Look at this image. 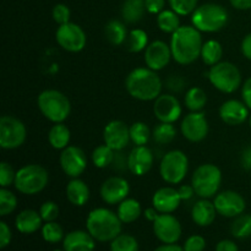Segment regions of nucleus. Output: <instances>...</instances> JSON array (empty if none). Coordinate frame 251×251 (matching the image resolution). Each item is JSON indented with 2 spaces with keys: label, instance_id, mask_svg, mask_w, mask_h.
Wrapping results in <instances>:
<instances>
[{
  "label": "nucleus",
  "instance_id": "nucleus-11",
  "mask_svg": "<svg viewBox=\"0 0 251 251\" xmlns=\"http://www.w3.org/2000/svg\"><path fill=\"white\" fill-rule=\"evenodd\" d=\"M56 43L66 51L78 53L86 47V33L82 27L74 22L60 25L55 32Z\"/></svg>",
  "mask_w": 251,
  "mask_h": 251
},
{
  "label": "nucleus",
  "instance_id": "nucleus-47",
  "mask_svg": "<svg viewBox=\"0 0 251 251\" xmlns=\"http://www.w3.org/2000/svg\"><path fill=\"white\" fill-rule=\"evenodd\" d=\"M112 167L114 171L118 172H124L129 171V167H127V156H125V153L123 151H115L114 159L112 162Z\"/></svg>",
  "mask_w": 251,
  "mask_h": 251
},
{
  "label": "nucleus",
  "instance_id": "nucleus-58",
  "mask_svg": "<svg viewBox=\"0 0 251 251\" xmlns=\"http://www.w3.org/2000/svg\"><path fill=\"white\" fill-rule=\"evenodd\" d=\"M153 251H184V249L176 243V244H163Z\"/></svg>",
  "mask_w": 251,
  "mask_h": 251
},
{
  "label": "nucleus",
  "instance_id": "nucleus-60",
  "mask_svg": "<svg viewBox=\"0 0 251 251\" xmlns=\"http://www.w3.org/2000/svg\"><path fill=\"white\" fill-rule=\"evenodd\" d=\"M54 251H65V250H64V249H63V250H54Z\"/></svg>",
  "mask_w": 251,
  "mask_h": 251
},
{
  "label": "nucleus",
  "instance_id": "nucleus-21",
  "mask_svg": "<svg viewBox=\"0 0 251 251\" xmlns=\"http://www.w3.org/2000/svg\"><path fill=\"white\" fill-rule=\"evenodd\" d=\"M249 108L244 102L238 100H228L220 107V118L230 126H238L249 119Z\"/></svg>",
  "mask_w": 251,
  "mask_h": 251
},
{
  "label": "nucleus",
  "instance_id": "nucleus-54",
  "mask_svg": "<svg viewBox=\"0 0 251 251\" xmlns=\"http://www.w3.org/2000/svg\"><path fill=\"white\" fill-rule=\"evenodd\" d=\"M179 191V195H180V199L181 201H188L190 200L191 198H193L194 195H195V190H194L193 185H181L180 188L178 189Z\"/></svg>",
  "mask_w": 251,
  "mask_h": 251
},
{
  "label": "nucleus",
  "instance_id": "nucleus-10",
  "mask_svg": "<svg viewBox=\"0 0 251 251\" xmlns=\"http://www.w3.org/2000/svg\"><path fill=\"white\" fill-rule=\"evenodd\" d=\"M27 130L24 123L12 115L0 118V147L4 150H16L25 144Z\"/></svg>",
  "mask_w": 251,
  "mask_h": 251
},
{
  "label": "nucleus",
  "instance_id": "nucleus-13",
  "mask_svg": "<svg viewBox=\"0 0 251 251\" xmlns=\"http://www.w3.org/2000/svg\"><path fill=\"white\" fill-rule=\"evenodd\" d=\"M59 163L64 173L70 178H78L87 168V156L77 146H70L61 151Z\"/></svg>",
  "mask_w": 251,
  "mask_h": 251
},
{
  "label": "nucleus",
  "instance_id": "nucleus-22",
  "mask_svg": "<svg viewBox=\"0 0 251 251\" xmlns=\"http://www.w3.org/2000/svg\"><path fill=\"white\" fill-rule=\"evenodd\" d=\"M181 199L179 191L171 186L158 189L152 196V206L159 213H173L180 206Z\"/></svg>",
  "mask_w": 251,
  "mask_h": 251
},
{
  "label": "nucleus",
  "instance_id": "nucleus-59",
  "mask_svg": "<svg viewBox=\"0 0 251 251\" xmlns=\"http://www.w3.org/2000/svg\"><path fill=\"white\" fill-rule=\"evenodd\" d=\"M249 126H250V129H251V114L249 115Z\"/></svg>",
  "mask_w": 251,
  "mask_h": 251
},
{
  "label": "nucleus",
  "instance_id": "nucleus-9",
  "mask_svg": "<svg viewBox=\"0 0 251 251\" xmlns=\"http://www.w3.org/2000/svg\"><path fill=\"white\" fill-rule=\"evenodd\" d=\"M189 171L188 156L180 150L167 152L159 164V174L166 183L171 185L180 184Z\"/></svg>",
  "mask_w": 251,
  "mask_h": 251
},
{
  "label": "nucleus",
  "instance_id": "nucleus-16",
  "mask_svg": "<svg viewBox=\"0 0 251 251\" xmlns=\"http://www.w3.org/2000/svg\"><path fill=\"white\" fill-rule=\"evenodd\" d=\"M153 113L154 117L161 123L174 124L180 118L183 108H181L180 102L176 96L164 93V95L158 96L154 100Z\"/></svg>",
  "mask_w": 251,
  "mask_h": 251
},
{
  "label": "nucleus",
  "instance_id": "nucleus-1",
  "mask_svg": "<svg viewBox=\"0 0 251 251\" xmlns=\"http://www.w3.org/2000/svg\"><path fill=\"white\" fill-rule=\"evenodd\" d=\"M202 46L201 32L194 26H180L172 34V55L179 65H190L198 60Z\"/></svg>",
  "mask_w": 251,
  "mask_h": 251
},
{
  "label": "nucleus",
  "instance_id": "nucleus-19",
  "mask_svg": "<svg viewBox=\"0 0 251 251\" xmlns=\"http://www.w3.org/2000/svg\"><path fill=\"white\" fill-rule=\"evenodd\" d=\"M144 58L147 68L154 71L163 70L171 59H173L171 44H167L163 41H153L145 49Z\"/></svg>",
  "mask_w": 251,
  "mask_h": 251
},
{
  "label": "nucleus",
  "instance_id": "nucleus-40",
  "mask_svg": "<svg viewBox=\"0 0 251 251\" xmlns=\"http://www.w3.org/2000/svg\"><path fill=\"white\" fill-rule=\"evenodd\" d=\"M110 251H139V243L132 235L119 234L110 242Z\"/></svg>",
  "mask_w": 251,
  "mask_h": 251
},
{
  "label": "nucleus",
  "instance_id": "nucleus-46",
  "mask_svg": "<svg viewBox=\"0 0 251 251\" xmlns=\"http://www.w3.org/2000/svg\"><path fill=\"white\" fill-rule=\"evenodd\" d=\"M206 248V240L202 235H190L184 243V251H203Z\"/></svg>",
  "mask_w": 251,
  "mask_h": 251
},
{
  "label": "nucleus",
  "instance_id": "nucleus-26",
  "mask_svg": "<svg viewBox=\"0 0 251 251\" xmlns=\"http://www.w3.org/2000/svg\"><path fill=\"white\" fill-rule=\"evenodd\" d=\"M66 198L74 206H85L90 200V188L80 178H73L66 185Z\"/></svg>",
  "mask_w": 251,
  "mask_h": 251
},
{
  "label": "nucleus",
  "instance_id": "nucleus-33",
  "mask_svg": "<svg viewBox=\"0 0 251 251\" xmlns=\"http://www.w3.org/2000/svg\"><path fill=\"white\" fill-rule=\"evenodd\" d=\"M157 25L162 32L173 34L180 27V19L174 10H163L157 15Z\"/></svg>",
  "mask_w": 251,
  "mask_h": 251
},
{
  "label": "nucleus",
  "instance_id": "nucleus-44",
  "mask_svg": "<svg viewBox=\"0 0 251 251\" xmlns=\"http://www.w3.org/2000/svg\"><path fill=\"white\" fill-rule=\"evenodd\" d=\"M15 178H16V172L14 171V168L7 162H1L0 163V186L9 188L10 185H14Z\"/></svg>",
  "mask_w": 251,
  "mask_h": 251
},
{
  "label": "nucleus",
  "instance_id": "nucleus-23",
  "mask_svg": "<svg viewBox=\"0 0 251 251\" xmlns=\"http://www.w3.org/2000/svg\"><path fill=\"white\" fill-rule=\"evenodd\" d=\"M97 240L88 230H73L64 237L63 249L65 251H93Z\"/></svg>",
  "mask_w": 251,
  "mask_h": 251
},
{
  "label": "nucleus",
  "instance_id": "nucleus-49",
  "mask_svg": "<svg viewBox=\"0 0 251 251\" xmlns=\"http://www.w3.org/2000/svg\"><path fill=\"white\" fill-rule=\"evenodd\" d=\"M12 233L6 222H0V249H5L11 243Z\"/></svg>",
  "mask_w": 251,
  "mask_h": 251
},
{
  "label": "nucleus",
  "instance_id": "nucleus-32",
  "mask_svg": "<svg viewBox=\"0 0 251 251\" xmlns=\"http://www.w3.org/2000/svg\"><path fill=\"white\" fill-rule=\"evenodd\" d=\"M184 103L190 112H201L207 103V95L201 87H190L186 91Z\"/></svg>",
  "mask_w": 251,
  "mask_h": 251
},
{
  "label": "nucleus",
  "instance_id": "nucleus-27",
  "mask_svg": "<svg viewBox=\"0 0 251 251\" xmlns=\"http://www.w3.org/2000/svg\"><path fill=\"white\" fill-rule=\"evenodd\" d=\"M117 213L123 223L129 225V223H134L135 221L139 220L140 216L144 212H142L141 203L139 201L131 198H126L118 205Z\"/></svg>",
  "mask_w": 251,
  "mask_h": 251
},
{
  "label": "nucleus",
  "instance_id": "nucleus-48",
  "mask_svg": "<svg viewBox=\"0 0 251 251\" xmlns=\"http://www.w3.org/2000/svg\"><path fill=\"white\" fill-rule=\"evenodd\" d=\"M167 83V87L174 93H179L185 88V80H184L181 76L179 75H172L169 76L168 80L166 81Z\"/></svg>",
  "mask_w": 251,
  "mask_h": 251
},
{
  "label": "nucleus",
  "instance_id": "nucleus-30",
  "mask_svg": "<svg viewBox=\"0 0 251 251\" xmlns=\"http://www.w3.org/2000/svg\"><path fill=\"white\" fill-rule=\"evenodd\" d=\"M145 0H125L122 6V16L126 24H136L145 14Z\"/></svg>",
  "mask_w": 251,
  "mask_h": 251
},
{
  "label": "nucleus",
  "instance_id": "nucleus-5",
  "mask_svg": "<svg viewBox=\"0 0 251 251\" xmlns=\"http://www.w3.org/2000/svg\"><path fill=\"white\" fill-rule=\"evenodd\" d=\"M191 22L200 32L213 33L221 31L227 25L228 12L222 5L207 2L196 7L191 14Z\"/></svg>",
  "mask_w": 251,
  "mask_h": 251
},
{
  "label": "nucleus",
  "instance_id": "nucleus-57",
  "mask_svg": "<svg viewBox=\"0 0 251 251\" xmlns=\"http://www.w3.org/2000/svg\"><path fill=\"white\" fill-rule=\"evenodd\" d=\"M159 215H161V213H159L158 211H157L156 208L153 207V206H152V207H150V208H146V210L144 211L145 218H146L147 221H150V222H152V223H153L154 221L158 218Z\"/></svg>",
  "mask_w": 251,
  "mask_h": 251
},
{
  "label": "nucleus",
  "instance_id": "nucleus-51",
  "mask_svg": "<svg viewBox=\"0 0 251 251\" xmlns=\"http://www.w3.org/2000/svg\"><path fill=\"white\" fill-rule=\"evenodd\" d=\"M242 97L243 102L248 105V108L251 109V76L245 80V82L242 86Z\"/></svg>",
  "mask_w": 251,
  "mask_h": 251
},
{
  "label": "nucleus",
  "instance_id": "nucleus-55",
  "mask_svg": "<svg viewBox=\"0 0 251 251\" xmlns=\"http://www.w3.org/2000/svg\"><path fill=\"white\" fill-rule=\"evenodd\" d=\"M240 49H242L243 55L247 59H249V60H251V33L247 34V36L244 37V39L242 41Z\"/></svg>",
  "mask_w": 251,
  "mask_h": 251
},
{
  "label": "nucleus",
  "instance_id": "nucleus-35",
  "mask_svg": "<svg viewBox=\"0 0 251 251\" xmlns=\"http://www.w3.org/2000/svg\"><path fill=\"white\" fill-rule=\"evenodd\" d=\"M114 154L115 151L110 149L109 146H107L105 144L100 145V146H97L93 150L91 159H92V163L95 164V167L103 169L112 166V162L113 159H114Z\"/></svg>",
  "mask_w": 251,
  "mask_h": 251
},
{
  "label": "nucleus",
  "instance_id": "nucleus-29",
  "mask_svg": "<svg viewBox=\"0 0 251 251\" xmlns=\"http://www.w3.org/2000/svg\"><path fill=\"white\" fill-rule=\"evenodd\" d=\"M104 34L109 43H112L113 46H120L125 41H127V37H129L126 26L124 22L119 21V20H110L105 25Z\"/></svg>",
  "mask_w": 251,
  "mask_h": 251
},
{
  "label": "nucleus",
  "instance_id": "nucleus-56",
  "mask_svg": "<svg viewBox=\"0 0 251 251\" xmlns=\"http://www.w3.org/2000/svg\"><path fill=\"white\" fill-rule=\"evenodd\" d=\"M230 5L238 10L251 9V0H229Z\"/></svg>",
  "mask_w": 251,
  "mask_h": 251
},
{
  "label": "nucleus",
  "instance_id": "nucleus-38",
  "mask_svg": "<svg viewBox=\"0 0 251 251\" xmlns=\"http://www.w3.org/2000/svg\"><path fill=\"white\" fill-rule=\"evenodd\" d=\"M151 135V130L146 123L136 122L130 125V140L135 146H146Z\"/></svg>",
  "mask_w": 251,
  "mask_h": 251
},
{
  "label": "nucleus",
  "instance_id": "nucleus-8",
  "mask_svg": "<svg viewBox=\"0 0 251 251\" xmlns=\"http://www.w3.org/2000/svg\"><path fill=\"white\" fill-rule=\"evenodd\" d=\"M222 183V172L216 164L205 163L199 166L191 176V185L196 195L210 199L218 193Z\"/></svg>",
  "mask_w": 251,
  "mask_h": 251
},
{
  "label": "nucleus",
  "instance_id": "nucleus-3",
  "mask_svg": "<svg viewBox=\"0 0 251 251\" xmlns=\"http://www.w3.org/2000/svg\"><path fill=\"white\" fill-rule=\"evenodd\" d=\"M122 225L118 213L105 207H98L91 211L86 220L88 233L97 242L107 243L122 234Z\"/></svg>",
  "mask_w": 251,
  "mask_h": 251
},
{
  "label": "nucleus",
  "instance_id": "nucleus-12",
  "mask_svg": "<svg viewBox=\"0 0 251 251\" xmlns=\"http://www.w3.org/2000/svg\"><path fill=\"white\" fill-rule=\"evenodd\" d=\"M215 207L218 215L226 218H235L244 213L247 208L245 199L234 190H226L216 195Z\"/></svg>",
  "mask_w": 251,
  "mask_h": 251
},
{
  "label": "nucleus",
  "instance_id": "nucleus-53",
  "mask_svg": "<svg viewBox=\"0 0 251 251\" xmlns=\"http://www.w3.org/2000/svg\"><path fill=\"white\" fill-rule=\"evenodd\" d=\"M216 251H239V248L233 240L223 239L216 245Z\"/></svg>",
  "mask_w": 251,
  "mask_h": 251
},
{
  "label": "nucleus",
  "instance_id": "nucleus-2",
  "mask_svg": "<svg viewBox=\"0 0 251 251\" xmlns=\"http://www.w3.org/2000/svg\"><path fill=\"white\" fill-rule=\"evenodd\" d=\"M125 87L132 98L149 102L162 95L163 83L157 75V71L150 68H136L127 75Z\"/></svg>",
  "mask_w": 251,
  "mask_h": 251
},
{
  "label": "nucleus",
  "instance_id": "nucleus-14",
  "mask_svg": "<svg viewBox=\"0 0 251 251\" xmlns=\"http://www.w3.org/2000/svg\"><path fill=\"white\" fill-rule=\"evenodd\" d=\"M152 225L154 235L163 244H176L181 238V225L172 213H161Z\"/></svg>",
  "mask_w": 251,
  "mask_h": 251
},
{
  "label": "nucleus",
  "instance_id": "nucleus-4",
  "mask_svg": "<svg viewBox=\"0 0 251 251\" xmlns=\"http://www.w3.org/2000/svg\"><path fill=\"white\" fill-rule=\"evenodd\" d=\"M37 105L49 122L63 123L71 113V103L63 92L58 90H44L37 98Z\"/></svg>",
  "mask_w": 251,
  "mask_h": 251
},
{
  "label": "nucleus",
  "instance_id": "nucleus-43",
  "mask_svg": "<svg viewBox=\"0 0 251 251\" xmlns=\"http://www.w3.org/2000/svg\"><path fill=\"white\" fill-rule=\"evenodd\" d=\"M39 213L43 222H53V221H56V218L60 215V208L54 201H46L42 203Z\"/></svg>",
  "mask_w": 251,
  "mask_h": 251
},
{
  "label": "nucleus",
  "instance_id": "nucleus-24",
  "mask_svg": "<svg viewBox=\"0 0 251 251\" xmlns=\"http://www.w3.org/2000/svg\"><path fill=\"white\" fill-rule=\"evenodd\" d=\"M216 211L215 203L211 202L208 199H201L198 202L194 203L191 208V218L194 223L199 227H208L212 225L216 220Z\"/></svg>",
  "mask_w": 251,
  "mask_h": 251
},
{
  "label": "nucleus",
  "instance_id": "nucleus-52",
  "mask_svg": "<svg viewBox=\"0 0 251 251\" xmlns=\"http://www.w3.org/2000/svg\"><path fill=\"white\" fill-rule=\"evenodd\" d=\"M240 164L245 171L251 172V145L245 147L240 153Z\"/></svg>",
  "mask_w": 251,
  "mask_h": 251
},
{
  "label": "nucleus",
  "instance_id": "nucleus-42",
  "mask_svg": "<svg viewBox=\"0 0 251 251\" xmlns=\"http://www.w3.org/2000/svg\"><path fill=\"white\" fill-rule=\"evenodd\" d=\"M172 10L179 16H186L193 14L198 7V0H168Z\"/></svg>",
  "mask_w": 251,
  "mask_h": 251
},
{
  "label": "nucleus",
  "instance_id": "nucleus-25",
  "mask_svg": "<svg viewBox=\"0 0 251 251\" xmlns=\"http://www.w3.org/2000/svg\"><path fill=\"white\" fill-rule=\"evenodd\" d=\"M42 223L43 220L41 213L29 208L21 211L15 218V227L22 234H33L37 230L42 229Z\"/></svg>",
  "mask_w": 251,
  "mask_h": 251
},
{
  "label": "nucleus",
  "instance_id": "nucleus-7",
  "mask_svg": "<svg viewBox=\"0 0 251 251\" xmlns=\"http://www.w3.org/2000/svg\"><path fill=\"white\" fill-rule=\"evenodd\" d=\"M207 77L216 90L227 95L235 92L242 86V73L230 61H220L211 66Z\"/></svg>",
  "mask_w": 251,
  "mask_h": 251
},
{
  "label": "nucleus",
  "instance_id": "nucleus-15",
  "mask_svg": "<svg viewBox=\"0 0 251 251\" xmlns=\"http://www.w3.org/2000/svg\"><path fill=\"white\" fill-rule=\"evenodd\" d=\"M208 122L202 112H190L180 124L181 135L190 142H201L208 135Z\"/></svg>",
  "mask_w": 251,
  "mask_h": 251
},
{
  "label": "nucleus",
  "instance_id": "nucleus-34",
  "mask_svg": "<svg viewBox=\"0 0 251 251\" xmlns=\"http://www.w3.org/2000/svg\"><path fill=\"white\" fill-rule=\"evenodd\" d=\"M230 233L237 239H247L251 237V215L242 213L235 217L230 225Z\"/></svg>",
  "mask_w": 251,
  "mask_h": 251
},
{
  "label": "nucleus",
  "instance_id": "nucleus-37",
  "mask_svg": "<svg viewBox=\"0 0 251 251\" xmlns=\"http://www.w3.org/2000/svg\"><path fill=\"white\" fill-rule=\"evenodd\" d=\"M149 46V34L141 28H134L129 32L127 48L131 53H140Z\"/></svg>",
  "mask_w": 251,
  "mask_h": 251
},
{
  "label": "nucleus",
  "instance_id": "nucleus-45",
  "mask_svg": "<svg viewBox=\"0 0 251 251\" xmlns=\"http://www.w3.org/2000/svg\"><path fill=\"white\" fill-rule=\"evenodd\" d=\"M51 15H53L54 21H55L59 26H60V25L70 22L71 11H70V9H69L68 5H65V4H56L55 6L53 7Z\"/></svg>",
  "mask_w": 251,
  "mask_h": 251
},
{
  "label": "nucleus",
  "instance_id": "nucleus-41",
  "mask_svg": "<svg viewBox=\"0 0 251 251\" xmlns=\"http://www.w3.org/2000/svg\"><path fill=\"white\" fill-rule=\"evenodd\" d=\"M17 207V198L10 189H0V216H7Z\"/></svg>",
  "mask_w": 251,
  "mask_h": 251
},
{
  "label": "nucleus",
  "instance_id": "nucleus-18",
  "mask_svg": "<svg viewBox=\"0 0 251 251\" xmlns=\"http://www.w3.org/2000/svg\"><path fill=\"white\" fill-rule=\"evenodd\" d=\"M103 140L104 144L114 151H123L131 141L130 126L122 120H112L103 130Z\"/></svg>",
  "mask_w": 251,
  "mask_h": 251
},
{
  "label": "nucleus",
  "instance_id": "nucleus-6",
  "mask_svg": "<svg viewBox=\"0 0 251 251\" xmlns=\"http://www.w3.org/2000/svg\"><path fill=\"white\" fill-rule=\"evenodd\" d=\"M49 181V174L39 164H26L16 172L14 186L24 195H37L46 189Z\"/></svg>",
  "mask_w": 251,
  "mask_h": 251
},
{
  "label": "nucleus",
  "instance_id": "nucleus-36",
  "mask_svg": "<svg viewBox=\"0 0 251 251\" xmlns=\"http://www.w3.org/2000/svg\"><path fill=\"white\" fill-rule=\"evenodd\" d=\"M176 136V129L171 123H161L156 125L152 131V137L159 145L171 144Z\"/></svg>",
  "mask_w": 251,
  "mask_h": 251
},
{
  "label": "nucleus",
  "instance_id": "nucleus-20",
  "mask_svg": "<svg viewBox=\"0 0 251 251\" xmlns=\"http://www.w3.org/2000/svg\"><path fill=\"white\" fill-rule=\"evenodd\" d=\"M154 157L146 146H135L127 154V167L134 176H144L151 171Z\"/></svg>",
  "mask_w": 251,
  "mask_h": 251
},
{
  "label": "nucleus",
  "instance_id": "nucleus-39",
  "mask_svg": "<svg viewBox=\"0 0 251 251\" xmlns=\"http://www.w3.org/2000/svg\"><path fill=\"white\" fill-rule=\"evenodd\" d=\"M42 237L49 244H58L61 240H64V230L59 223L55 221L53 222H46L42 226Z\"/></svg>",
  "mask_w": 251,
  "mask_h": 251
},
{
  "label": "nucleus",
  "instance_id": "nucleus-17",
  "mask_svg": "<svg viewBox=\"0 0 251 251\" xmlns=\"http://www.w3.org/2000/svg\"><path fill=\"white\" fill-rule=\"evenodd\" d=\"M130 184L123 176H110L100 185V198L108 205H119L127 198Z\"/></svg>",
  "mask_w": 251,
  "mask_h": 251
},
{
  "label": "nucleus",
  "instance_id": "nucleus-31",
  "mask_svg": "<svg viewBox=\"0 0 251 251\" xmlns=\"http://www.w3.org/2000/svg\"><path fill=\"white\" fill-rule=\"evenodd\" d=\"M223 56V47L216 39H210L205 42L201 49L200 58L202 59L203 64L207 66H213L221 61Z\"/></svg>",
  "mask_w": 251,
  "mask_h": 251
},
{
  "label": "nucleus",
  "instance_id": "nucleus-28",
  "mask_svg": "<svg viewBox=\"0 0 251 251\" xmlns=\"http://www.w3.org/2000/svg\"><path fill=\"white\" fill-rule=\"evenodd\" d=\"M71 139L70 129L64 123H56L50 127L48 132V141L50 146L55 150H61L69 146Z\"/></svg>",
  "mask_w": 251,
  "mask_h": 251
},
{
  "label": "nucleus",
  "instance_id": "nucleus-50",
  "mask_svg": "<svg viewBox=\"0 0 251 251\" xmlns=\"http://www.w3.org/2000/svg\"><path fill=\"white\" fill-rule=\"evenodd\" d=\"M164 0H145V6L150 14L158 15L159 12L164 10Z\"/></svg>",
  "mask_w": 251,
  "mask_h": 251
}]
</instances>
